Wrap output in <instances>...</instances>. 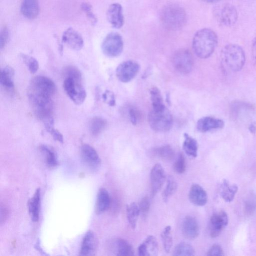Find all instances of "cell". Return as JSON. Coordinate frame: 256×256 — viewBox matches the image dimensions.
I'll list each match as a JSON object with an SVG mask.
<instances>
[{
	"label": "cell",
	"instance_id": "cell-1",
	"mask_svg": "<svg viewBox=\"0 0 256 256\" xmlns=\"http://www.w3.org/2000/svg\"><path fill=\"white\" fill-rule=\"evenodd\" d=\"M64 89L70 98L76 104H82L86 97V90L82 84L80 71L74 66H68L64 70Z\"/></svg>",
	"mask_w": 256,
	"mask_h": 256
},
{
	"label": "cell",
	"instance_id": "cell-2",
	"mask_svg": "<svg viewBox=\"0 0 256 256\" xmlns=\"http://www.w3.org/2000/svg\"><path fill=\"white\" fill-rule=\"evenodd\" d=\"M218 42V36L213 30L204 28L195 34L192 40V48L198 56L206 58L214 51Z\"/></svg>",
	"mask_w": 256,
	"mask_h": 256
},
{
	"label": "cell",
	"instance_id": "cell-3",
	"mask_svg": "<svg viewBox=\"0 0 256 256\" xmlns=\"http://www.w3.org/2000/svg\"><path fill=\"white\" fill-rule=\"evenodd\" d=\"M186 14L180 6L170 4L166 6L160 14V20L162 25L171 30L182 28L186 22Z\"/></svg>",
	"mask_w": 256,
	"mask_h": 256
},
{
	"label": "cell",
	"instance_id": "cell-4",
	"mask_svg": "<svg viewBox=\"0 0 256 256\" xmlns=\"http://www.w3.org/2000/svg\"><path fill=\"white\" fill-rule=\"evenodd\" d=\"M220 58L222 63L231 71H240L246 62V54L243 48L239 45L230 44L222 50Z\"/></svg>",
	"mask_w": 256,
	"mask_h": 256
},
{
	"label": "cell",
	"instance_id": "cell-5",
	"mask_svg": "<svg viewBox=\"0 0 256 256\" xmlns=\"http://www.w3.org/2000/svg\"><path fill=\"white\" fill-rule=\"evenodd\" d=\"M148 120L150 128L157 132L168 131L173 124L172 116L165 106L152 108L148 114Z\"/></svg>",
	"mask_w": 256,
	"mask_h": 256
},
{
	"label": "cell",
	"instance_id": "cell-6",
	"mask_svg": "<svg viewBox=\"0 0 256 256\" xmlns=\"http://www.w3.org/2000/svg\"><path fill=\"white\" fill-rule=\"evenodd\" d=\"M56 92V85L50 78L44 76H37L30 80L28 93L52 98Z\"/></svg>",
	"mask_w": 256,
	"mask_h": 256
},
{
	"label": "cell",
	"instance_id": "cell-7",
	"mask_svg": "<svg viewBox=\"0 0 256 256\" xmlns=\"http://www.w3.org/2000/svg\"><path fill=\"white\" fill-rule=\"evenodd\" d=\"M124 48V42L122 36L118 32H111L104 40L102 49L103 53L109 57L120 56Z\"/></svg>",
	"mask_w": 256,
	"mask_h": 256
},
{
	"label": "cell",
	"instance_id": "cell-8",
	"mask_svg": "<svg viewBox=\"0 0 256 256\" xmlns=\"http://www.w3.org/2000/svg\"><path fill=\"white\" fill-rule=\"evenodd\" d=\"M215 16L220 24L225 26L234 25L238 18L236 8L228 3L218 6L214 11Z\"/></svg>",
	"mask_w": 256,
	"mask_h": 256
},
{
	"label": "cell",
	"instance_id": "cell-9",
	"mask_svg": "<svg viewBox=\"0 0 256 256\" xmlns=\"http://www.w3.org/2000/svg\"><path fill=\"white\" fill-rule=\"evenodd\" d=\"M172 64L174 68L180 73H190L193 68V58L190 52L186 49L177 50L172 57Z\"/></svg>",
	"mask_w": 256,
	"mask_h": 256
},
{
	"label": "cell",
	"instance_id": "cell-10",
	"mask_svg": "<svg viewBox=\"0 0 256 256\" xmlns=\"http://www.w3.org/2000/svg\"><path fill=\"white\" fill-rule=\"evenodd\" d=\"M140 69L139 64L132 60L123 62L116 69L117 78L122 82L131 81L138 72Z\"/></svg>",
	"mask_w": 256,
	"mask_h": 256
},
{
	"label": "cell",
	"instance_id": "cell-11",
	"mask_svg": "<svg viewBox=\"0 0 256 256\" xmlns=\"http://www.w3.org/2000/svg\"><path fill=\"white\" fill-rule=\"evenodd\" d=\"M227 214L221 210L214 214L210 217L209 224L210 234L212 238L218 237L228 224Z\"/></svg>",
	"mask_w": 256,
	"mask_h": 256
},
{
	"label": "cell",
	"instance_id": "cell-12",
	"mask_svg": "<svg viewBox=\"0 0 256 256\" xmlns=\"http://www.w3.org/2000/svg\"><path fill=\"white\" fill-rule=\"evenodd\" d=\"M80 154L84 164L91 170L98 168L101 160L96 150L88 144H83L80 149Z\"/></svg>",
	"mask_w": 256,
	"mask_h": 256
},
{
	"label": "cell",
	"instance_id": "cell-13",
	"mask_svg": "<svg viewBox=\"0 0 256 256\" xmlns=\"http://www.w3.org/2000/svg\"><path fill=\"white\" fill-rule=\"evenodd\" d=\"M150 180L152 193L154 196L160 190L166 180L164 169L160 164H156L152 168Z\"/></svg>",
	"mask_w": 256,
	"mask_h": 256
},
{
	"label": "cell",
	"instance_id": "cell-14",
	"mask_svg": "<svg viewBox=\"0 0 256 256\" xmlns=\"http://www.w3.org/2000/svg\"><path fill=\"white\" fill-rule=\"evenodd\" d=\"M62 42L68 48L75 50H81L84 46L82 36L72 28H69L64 32Z\"/></svg>",
	"mask_w": 256,
	"mask_h": 256
},
{
	"label": "cell",
	"instance_id": "cell-15",
	"mask_svg": "<svg viewBox=\"0 0 256 256\" xmlns=\"http://www.w3.org/2000/svg\"><path fill=\"white\" fill-rule=\"evenodd\" d=\"M110 251L116 256H132L134 255V250L132 245L122 238L112 240L108 244Z\"/></svg>",
	"mask_w": 256,
	"mask_h": 256
},
{
	"label": "cell",
	"instance_id": "cell-16",
	"mask_svg": "<svg viewBox=\"0 0 256 256\" xmlns=\"http://www.w3.org/2000/svg\"><path fill=\"white\" fill-rule=\"evenodd\" d=\"M107 19L112 27L122 28L124 24V16L122 6L118 3L111 4L106 12Z\"/></svg>",
	"mask_w": 256,
	"mask_h": 256
},
{
	"label": "cell",
	"instance_id": "cell-17",
	"mask_svg": "<svg viewBox=\"0 0 256 256\" xmlns=\"http://www.w3.org/2000/svg\"><path fill=\"white\" fill-rule=\"evenodd\" d=\"M98 244V240L93 232L88 231L82 239L79 254L82 256L94 255Z\"/></svg>",
	"mask_w": 256,
	"mask_h": 256
},
{
	"label": "cell",
	"instance_id": "cell-18",
	"mask_svg": "<svg viewBox=\"0 0 256 256\" xmlns=\"http://www.w3.org/2000/svg\"><path fill=\"white\" fill-rule=\"evenodd\" d=\"M138 252L140 256H154L158 252V244L156 238L148 236L138 247Z\"/></svg>",
	"mask_w": 256,
	"mask_h": 256
},
{
	"label": "cell",
	"instance_id": "cell-19",
	"mask_svg": "<svg viewBox=\"0 0 256 256\" xmlns=\"http://www.w3.org/2000/svg\"><path fill=\"white\" fill-rule=\"evenodd\" d=\"M14 71L9 66L1 69L0 72V84L2 88L11 94L14 92Z\"/></svg>",
	"mask_w": 256,
	"mask_h": 256
},
{
	"label": "cell",
	"instance_id": "cell-20",
	"mask_svg": "<svg viewBox=\"0 0 256 256\" xmlns=\"http://www.w3.org/2000/svg\"><path fill=\"white\" fill-rule=\"evenodd\" d=\"M224 125V122L221 119L212 116H204L198 120L196 128L198 131L206 132L212 130L222 128Z\"/></svg>",
	"mask_w": 256,
	"mask_h": 256
},
{
	"label": "cell",
	"instance_id": "cell-21",
	"mask_svg": "<svg viewBox=\"0 0 256 256\" xmlns=\"http://www.w3.org/2000/svg\"><path fill=\"white\" fill-rule=\"evenodd\" d=\"M199 232V226L196 220L192 216H186L182 224L184 236L188 239L194 240L198 237Z\"/></svg>",
	"mask_w": 256,
	"mask_h": 256
},
{
	"label": "cell",
	"instance_id": "cell-22",
	"mask_svg": "<svg viewBox=\"0 0 256 256\" xmlns=\"http://www.w3.org/2000/svg\"><path fill=\"white\" fill-rule=\"evenodd\" d=\"M188 198L190 202L197 206H204L208 201L206 191L199 184H193L190 190Z\"/></svg>",
	"mask_w": 256,
	"mask_h": 256
},
{
	"label": "cell",
	"instance_id": "cell-23",
	"mask_svg": "<svg viewBox=\"0 0 256 256\" xmlns=\"http://www.w3.org/2000/svg\"><path fill=\"white\" fill-rule=\"evenodd\" d=\"M111 201L108 191L104 188H100L97 194L95 206L96 212L100 214L107 210L110 208Z\"/></svg>",
	"mask_w": 256,
	"mask_h": 256
},
{
	"label": "cell",
	"instance_id": "cell-24",
	"mask_svg": "<svg viewBox=\"0 0 256 256\" xmlns=\"http://www.w3.org/2000/svg\"><path fill=\"white\" fill-rule=\"evenodd\" d=\"M20 11L26 18L30 20L36 18L39 12L38 0H22Z\"/></svg>",
	"mask_w": 256,
	"mask_h": 256
},
{
	"label": "cell",
	"instance_id": "cell-25",
	"mask_svg": "<svg viewBox=\"0 0 256 256\" xmlns=\"http://www.w3.org/2000/svg\"><path fill=\"white\" fill-rule=\"evenodd\" d=\"M222 198L226 202H232L238 190V186L235 184H231L226 180H224L219 189Z\"/></svg>",
	"mask_w": 256,
	"mask_h": 256
},
{
	"label": "cell",
	"instance_id": "cell-26",
	"mask_svg": "<svg viewBox=\"0 0 256 256\" xmlns=\"http://www.w3.org/2000/svg\"><path fill=\"white\" fill-rule=\"evenodd\" d=\"M40 196V189L38 188L32 197L28 202V212L33 222H37L39 218Z\"/></svg>",
	"mask_w": 256,
	"mask_h": 256
},
{
	"label": "cell",
	"instance_id": "cell-27",
	"mask_svg": "<svg viewBox=\"0 0 256 256\" xmlns=\"http://www.w3.org/2000/svg\"><path fill=\"white\" fill-rule=\"evenodd\" d=\"M184 140L182 144V148L186 154L192 158H196L198 156V144L196 140L188 135L184 134Z\"/></svg>",
	"mask_w": 256,
	"mask_h": 256
},
{
	"label": "cell",
	"instance_id": "cell-28",
	"mask_svg": "<svg viewBox=\"0 0 256 256\" xmlns=\"http://www.w3.org/2000/svg\"><path fill=\"white\" fill-rule=\"evenodd\" d=\"M107 121L100 116L93 117L89 122V130L94 136L100 134L106 128Z\"/></svg>",
	"mask_w": 256,
	"mask_h": 256
},
{
	"label": "cell",
	"instance_id": "cell-29",
	"mask_svg": "<svg viewBox=\"0 0 256 256\" xmlns=\"http://www.w3.org/2000/svg\"><path fill=\"white\" fill-rule=\"evenodd\" d=\"M126 216L130 225L132 229L136 228L140 210L138 206L134 202L126 206Z\"/></svg>",
	"mask_w": 256,
	"mask_h": 256
},
{
	"label": "cell",
	"instance_id": "cell-30",
	"mask_svg": "<svg viewBox=\"0 0 256 256\" xmlns=\"http://www.w3.org/2000/svg\"><path fill=\"white\" fill-rule=\"evenodd\" d=\"M40 150L44 156L46 165L50 168H54L58 164L55 152L48 146L42 144L40 146Z\"/></svg>",
	"mask_w": 256,
	"mask_h": 256
},
{
	"label": "cell",
	"instance_id": "cell-31",
	"mask_svg": "<svg viewBox=\"0 0 256 256\" xmlns=\"http://www.w3.org/2000/svg\"><path fill=\"white\" fill-rule=\"evenodd\" d=\"M194 254V250L192 246L186 242L178 244L174 248L173 252L174 256H191Z\"/></svg>",
	"mask_w": 256,
	"mask_h": 256
},
{
	"label": "cell",
	"instance_id": "cell-32",
	"mask_svg": "<svg viewBox=\"0 0 256 256\" xmlns=\"http://www.w3.org/2000/svg\"><path fill=\"white\" fill-rule=\"evenodd\" d=\"M161 238L164 248L166 252H169L172 246V238L171 226H166L161 233Z\"/></svg>",
	"mask_w": 256,
	"mask_h": 256
},
{
	"label": "cell",
	"instance_id": "cell-33",
	"mask_svg": "<svg viewBox=\"0 0 256 256\" xmlns=\"http://www.w3.org/2000/svg\"><path fill=\"white\" fill-rule=\"evenodd\" d=\"M154 153L159 158L166 160H172L174 156V150L168 145L156 148L154 150Z\"/></svg>",
	"mask_w": 256,
	"mask_h": 256
},
{
	"label": "cell",
	"instance_id": "cell-34",
	"mask_svg": "<svg viewBox=\"0 0 256 256\" xmlns=\"http://www.w3.org/2000/svg\"><path fill=\"white\" fill-rule=\"evenodd\" d=\"M177 186V183L174 178L172 176H168L162 193V198L164 202H166L174 194Z\"/></svg>",
	"mask_w": 256,
	"mask_h": 256
},
{
	"label": "cell",
	"instance_id": "cell-35",
	"mask_svg": "<svg viewBox=\"0 0 256 256\" xmlns=\"http://www.w3.org/2000/svg\"><path fill=\"white\" fill-rule=\"evenodd\" d=\"M21 58L30 74H34L38 71L39 64L36 58L26 54H22Z\"/></svg>",
	"mask_w": 256,
	"mask_h": 256
},
{
	"label": "cell",
	"instance_id": "cell-36",
	"mask_svg": "<svg viewBox=\"0 0 256 256\" xmlns=\"http://www.w3.org/2000/svg\"><path fill=\"white\" fill-rule=\"evenodd\" d=\"M150 100L152 108H158L164 106L160 92L156 87H152L150 90Z\"/></svg>",
	"mask_w": 256,
	"mask_h": 256
},
{
	"label": "cell",
	"instance_id": "cell-37",
	"mask_svg": "<svg viewBox=\"0 0 256 256\" xmlns=\"http://www.w3.org/2000/svg\"><path fill=\"white\" fill-rule=\"evenodd\" d=\"M46 130L50 134L53 138L61 143L64 142L62 134L54 127V121L44 123Z\"/></svg>",
	"mask_w": 256,
	"mask_h": 256
},
{
	"label": "cell",
	"instance_id": "cell-38",
	"mask_svg": "<svg viewBox=\"0 0 256 256\" xmlns=\"http://www.w3.org/2000/svg\"><path fill=\"white\" fill-rule=\"evenodd\" d=\"M81 8L86 14L90 23L92 24H96L97 23L98 19L92 12L90 4L88 2H84L81 5Z\"/></svg>",
	"mask_w": 256,
	"mask_h": 256
},
{
	"label": "cell",
	"instance_id": "cell-39",
	"mask_svg": "<svg viewBox=\"0 0 256 256\" xmlns=\"http://www.w3.org/2000/svg\"><path fill=\"white\" fill-rule=\"evenodd\" d=\"M174 169L178 174H182L186 171V162L184 156L180 154L174 165Z\"/></svg>",
	"mask_w": 256,
	"mask_h": 256
},
{
	"label": "cell",
	"instance_id": "cell-40",
	"mask_svg": "<svg viewBox=\"0 0 256 256\" xmlns=\"http://www.w3.org/2000/svg\"><path fill=\"white\" fill-rule=\"evenodd\" d=\"M10 40V31L6 26H4L0 34V47L2 49L6 45Z\"/></svg>",
	"mask_w": 256,
	"mask_h": 256
},
{
	"label": "cell",
	"instance_id": "cell-41",
	"mask_svg": "<svg viewBox=\"0 0 256 256\" xmlns=\"http://www.w3.org/2000/svg\"><path fill=\"white\" fill-rule=\"evenodd\" d=\"M150 200L148 196L144 197L140 201L138 207L140 212L142 214H146L150 208Z\"/></svg>",
	"mask_w": 256,
	"mask_h": 256
},
{
	"label": "cell",
	"instance_id": "cell-42",
	"mask_svg": "<svg viewBox=\"0 0 256 256\" xmlns=\"http://www.w3.org/2000/svg\"><path fill=\"white\" fill-rule=\"evenodd\" d=\"M104 101L110 106H113L116 104L114 94L110 90H106L102 96Z\"/></svg>",
	"mask_w": 256,
	"mask_h": 256
},
{
	"label": "cell",
	"instance_id": "cell-43",
	"mask_svg": "<svg viewBox=\"0 0 256 256\" xmlns=\"http://www.w3.org/2000/svg\"><path fill=\"white\" fill-rule=\"evenodd\" d=\"M130 121L133 125H136L140 118V113L135 108H131L128 110Z\"/></svg>",
	"mask_w": 256,
	"mask_h": 256
},
{
	"label": "cell",
	"instance_id": "cell-44",
	"mask_svg": "<svg viewBox=\"0 0 256 256\" xmlns=\"http://www.w3.org/2000/svg\"><path fill=\"white\" fill-rule=\"evenodd\" d=\"M224 254V251L222 247L218 244L212 246L206 254V255L209 256H221Z\"/></svg>",
	"mask_w": 256,
	"mask_h": 256
},
{
	"label": "cell",
	"instance_id": "cell-45",
	"mask_svg": "<svg viewBox=\"0 0 256 256\" xmlns=\"http://www.w3.org/2000/svg\"><path fill=\"white\" fill-rule=\"evenodd\" d=\"M256 201L254 198H249L245 202V212L249 214H251L256 209Z\"/></svg>",
	"mask_w": 256,
	"mask_h": 256
},
{
	"label": "cell",
	"instance_id": "cell-46",
	"mask_svg": "<svg viewBox=\"0 0 256 256\" xmlns=\"http://www.w3.org/2000/svg\"><path fill=\"white\" fill-rule=\"evenodd\" d=\"M8 215V208L4 205L1 204L0 205V224H2L4 222Z\"/></svg>",
	"mask_w": 256,
	"mask_h": 256
},
{
	"label": "cell",
	"instance_id": "cell-47",
	"mask_svg": "<svg viewBox=\"0 0 256 256\" xmlns=\"http://www.w3.org/2000/svg\"><path fill=\"white\" fill-rule=\"evenodd\" d=\"M252 52L253 56L256 58V37L253 40L252 42Z\"/></svg>",
	"mask_w": 256,
	"mask_h": 256
},
{
	"label": "cell",
	"instance_id": "cell-48",
	"mask_svg": "<svg viewBox=\"0 0 256 256\" xmlns=\"http://www.w3.org/2000/svg\"><path fill=\"white\" fill-rule=\"evenodd\" d=\"M248 130L252 134H255L256 132V124L252 122L249 125Z\"/></svg>",
	"mask_w": 256,
	"mask_h": 256
},
{
	"label": "cell",
	"instance_id": "cell-49",
	"mask_svg": "<svg viewBox=\"0 0 256 256\" xmlns=\"http://www.w3.org/2000/svg\"><path fill=\"white\" fill-rule=\"evenodd\" d=\"M208 3H215L219 2L220 0H203Z\"/></svg>",
	"mask_w": 256,
	"mask_h": 256
}]
</instances>
